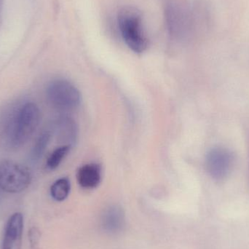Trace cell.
Instances as JSON below:
<instances>
[{
    "label": "cell",
    "instance_id": "cell-9",
    "mask_svg": "<svg viewBox=\"0 0 249 249\" xmlns=\"http://www.w3.org/2000/svg\"><path fill=\"white\" fill-rule=\"evenodd\" d=\"M168 29L175 36H182L188 30V20L184 12L176 5H170L166 10Z\"/></svg>",
    "mask_w": 249,
    "mask_h": 249
},
{
    "label": "cell",
    "instance_id": "cell-14",
    "mask_svg": "<svg viewBox=\"0 0 249 249\" xmlns=\"http://www.w3.org/2000/svg\"><path fill=\"white\" fill-rule=\"evenodd\" d=\"M40 232L36 228H32L29 231V237L32 249H39Z\"/></svg>",
    "mask_w": 249,
    "mask_h": 249
},
{
    "label": "cell",
    "instance_id": "cell-11",
    "mask_svg": "<svg viewBox=\"0 0 249 249\" xmlns=\"http://www.w3.org/2000/svg\"><path fill=\"white\" fill-rule=\"evenodd\" d=\"M51 134L50 132H42L36 139L35 144L32 146L30 152V158L33 162H37L42 158L46 150L47 146L51 140Z\"/></svg>",
    "mask_w": 249,
    "mask_h": 249
},
{
    "label": "cell",
    "instance_id": "cell-1",
    "mask_svg": "<svg viewBox=\"0 0 249 249\" xmlns=\"http://www.w3.org/2000/svg\"><path fill=\"white\" fill-rule=\"evenodd\" d=\"M40 121V111L33 102L9 108L0 119V139L9 147H21L32 137Z\"/></svg>",
    "mask_w": 249,
    "mask_h": 249
},
{
    "label": "cell",
    "instance_id": "cell-8",
    "mask_svg": "<svg viewBox=\"0 0 249 249\" xmlns=\"http://www.w3.org/2000/svg\"><path fill=\"white\" fill-rule=\"evenodd\" d=\"M77 182L84 189H94L102 181V168L96 163H89L79 168L77 174Z\"/></svg>",
    "mask_w": 249,
    "mask_h": 249
},
{
    "label": "cell",
    "instance_id": "cell-6",
    "mask_svg": "<svg viewBox=\"0 0 249 249\" xmlns=\"http://www.w3.org/2000/svg\"><path fill=\"white\" fill-rule=\"evenodd\" d=\"M23 216L16 213L7 221L3 239L2 249H21Z\"/></svg>",
    "mask_w": 249,
    "mask_h": 249
},
{
    "label": "cell",
    "instance_id": "cell-4",
    "mask_svg": "<svg viewBox=\"0 0 249 249\" xmlns=\"http://www.w3.org/2000/svg\"><path fill=\"white\" fill-rule=\"evenodd\" d=\"M47 99L51 106L59 110H71L80 105L81 95L78 89L68 80L58 79L48 85Z\"/></svg>",
    "mask_w": 249,
    "mask_h": 249
},
{
    "label": "cell",
    "instance_id": "cell-7",
    "mask_svg": "<svg viewBox=\"0 0 249 249\" xmlns=\"http://www.w3.org/2000/svg\"><path fill=\"white\" fill-rule=\"evenodd\" d=\"M100 223L102 229L107 233H119L124 230L125 224L124 209L118 205L108 206L102 213Z\"/></svg>",
    "mask_w": 249,
    "mask_h": 249
},
{
    "label": "cell",
    "instance_id": "cell-12",
    "mask_svg": "<svg viewBox=\"0 0 249 249\" xmlns=\"http://www.w3.org/2000/svg\"><path fill=\"white\" fill-rule=\"evenodd\" d=\"M71 190L70 180L61 178L56 180L51 187V195L56 201H64L67 198Z\"/></svg>",
    "mask_w": 249,
    "mask_h": 249
},
{
    "label": "cell",
    "instance_id": "cell-3",
    "mask_svg": "<svg viewBox=\"0 0 249 249\" xmlns=\"http://www.w3.org/2000/svg\"><path fill=\"white\" fill-rule=\"evenodd\" d=\"M31 181L32 174L24 165L11 160L0 162V190L8 193H21Z\"/></svg>",
    "mask_w": 249,
    "mask_h": 249
},
{
    "label": "cell",
    "instance_id": "cell-10",
    "mask_svg": "<svg viewBox=\"0 0 249 249\" xmlns=\"http://www.w3.org/2000/svg\"><path fill=\"white\" fill-rule=\"evenodd\" d=\"M77 127L74 121L68 117H61L55 122V132L58 140L71 146L77 137Z\"/></svg>",
    "mask_w": 249,
    "mask_h": 249
},
{
    "label": "cell",
    "instance_id": "cell-13",
    "mask_svg": "<svg viewBox=\"0 0 249 249\" xmlns=\"http://www.w3.org/2000/svg\"><path fill=\"white\" fill-rule=\"evenodd\" d=\"M71 146L70 145H63L55 149L47 160V168L49 170H54L58 168L63 160L68 155Z\"/></svg>",
    "mask_w": 249,
    "mask_h": 249
},
{
    "label": "cell",
    "instance_id": "cell-5",
    "mask_svg": "<svg viewBox=\"0 0 249 249\" xmlns=\"http://www.w3.org/2000/svg\"><path fill=\"white\" fill-rule=\"evenodd\" d=\"M233 165V155L229 149L216 147L208 152L206 168L209 175L215 180H222L231 173Z\"/></svg>",
    "mask_w": 249,
    "mask_h": 249
},
{
    "label": "cell",
    "instance_id": "cell-2",
    "mask_svg": "<svg viewBox=\"0 0 249 249\" xmlns=\"http://www.w3.org/2000/svg\"><path fill=\"white\" fill-rule=\"evenodd\" d=\"M118 26L123 39L133 52L142 53L148 46L142 15L136 9L125 7L118 13Z\"/></svg>",
    "mask_w": 249,
    "mask_h": 249
}]
</instances>
